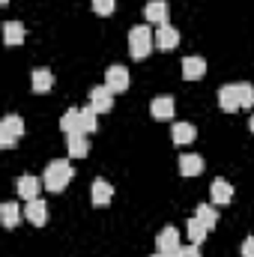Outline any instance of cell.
<instances>
[{"instance_id": "cb8c5ba5", "label": "cell", "mask_w": 254, "mask_h": 257, "mask_svg": "<svg viewBox=\"0 0 254 257\" xmlns=\"http://www.w3.org/2000/svg\"><path fill=\"white\" fill-rule=\"evenodd\" d=\"M194 215H197V218H200V221H203V224H206L209 230H212V227L218 224V212H215V206H209V203H200Z\"/></svg>"}, {"instance_id": "ba28073f", "label": "cell", "mask_w": 254, "mask_h": 257, "mask_svg": "<svg viewBox=\"0 0 254 257\" xmlns=\"http://www.w3.org/2000/svg\"><path fill=\"white\" fill-rule=\"evenodd\" d=\"M24 218L33 224V227H42L45 221H48V203L45 200H27V206H24Z\"/></svg>"}, {"instance_id": "7c38bea8", "label": "cell", "mask_w": 254, "mask_h": 257, "mask_svg": "<svg viewBox=\"0 0 254 257\" xmlns=\"http://www.w3.org/2000/svg\"><path fill=\"white\" fill-rule=\"evenodd\" d=\"M174 99L171 96H156L153 102H150V114L156 117V120H171L174 117Z\"/></svg>"}, {"instance_id": "277c9868", "label": "cell", "mask_w": 254, "mask_h": 257, "mask_svg": "<svg viewBox=\"0 0 254 257\" xmlns=\"http://www.w3.org/2000/svg\"><path fill=\"white\" fill-rule=\"evenodd\" d=\"M18 138H24V120L18 114H9L0 120V147L3 150H12L18 144Z\"/></svg>"}, {"instance_id": "9a60e30c", "label": "cell", "mask_w": 254, "mask_h": 257, "mask_svg": "<svg viewBox=\"0 0 254 257\" xmlns=\"http://www.w3.org/2000/svg\"><path fill=\"white\" fill-rule=\"evenodd\" d=\"M90 197H93V206H108L111 197H114V186L105 183V180H96L93 189H90Z\"/></svg>"}, {"instance_id": "7a4b0ae2", "label": "cell", "mask_w": 254, "mask_h": 257, "mask_svg": "<svg viewBox=\"0 0 254 257\" xmlns=\"http://www.w3.org/2000/svg\"><path fill=\"white\" fill-rule=\"evenodd\" d=\"M72 177H75L72 165H69L66 159H54V162H48V168H45V174H42V186H45L48 192L57 194L72 183Z\"/></svg>"}, {"instance_id": "4316f807", "label": "cell", "mask_w": 254, "mask_h": 257, "mask_svg": "<svg viewBox=\"0 0 254 257\" xmlns=\"http://www.w3.org/2000/svg\"><path fill=\"white\" fill-rule=\"evenodd\" d=\"M239 254H242V257H254V236H245V239H242Z\"/></svg>"}, {"instance_id": "6da1fadb", "label": "cell", "mask_w": 254, "mask_h": 257, "mask_svg": "<svg viewBox=\"0 0 254 257\" xmlns=\"http://www.w3.org/2000/svg\"><path fill=\"white\" fill-rule=\"evenodd\" d=\"M218 105H221V111H227V114L251 108L254 105V87L245 84V81H242V84H224V87L218 90Z\"/></svg>"}, {"instance_id": "d6986e66", "label": "cell", "mask_w": 254, "mask_h": 257, "mask_svg": "<svg viewBox=\"0 0 254 257\" xmlns=\"http://www.w3.org/2000/svg\"><path fill=\"white\" fill-rule=\"evenodd\" d=\"M24 36H27V30H24L21 21H6V24H3V42H6V45H21Z\"/></svg>"}, {"instance_id": "484cf974", "label": "cell", "mask_w": 254, "mask_h": 257, "mask_svg": "<svg viewBox=\"0 0 254 257\" xmlns=\"http://www.w3.org/2000/svg\"><path fill=\"white\" fill-rule=\"evenodd\" d=\"M93 12L102 15V18H108L114 12V0H93Z\"/></svg>"}, {"instance_id": "d4e9b609", "label": "cell", "mask_w": 254, "mask_h": 257, "mask_svg": "<svg viewBox=\"0 0 254 257\" xmlns=\"http://www.w3.org/2000/svg\"><path fill=\"white\" fill-rule=\"evenodd\" d=\"M96 117H99V114H96L93 108H84V111H81V132H84V135H93V132L99 128V120H96Z\"/></svg>"}, {"instance_id": "44dd1931", "label": "cell", "mask_w": 254, "mask_h": 257, "mask_svg": "<svg viewBox=\"0 0 254 257\" xmlns=\"http://www.w3.org/2000/svg\"><path fill=\"white\" fill-rule=\"evenodd\" d=\"M0 218H3V227H6V230H12V227L18 224V218H21L18 203H15V200H6V203L0 206Z\"/></svg>"}, {"instance_id": "30bf717a", "label": "cell", "mask_w": 254, "mask_h": 257, "mask_svg": "<svg viewBox=\"0 0 254 257\" xmlns=\"http://www.w3.org/2000/svg\"><path fill=\"white\" fill-rule=\"evenodd\" d=\"M203 75H206V60L203 57H194V54L183 57V78L186 81H200Z\"/></svg>"}, {"instance_id": "f546056e", "label": "cell", "mask_w": 254, "mask_h": 257, "mask_svg": "<svg viewBox=\"0 0 254 257\" xmlns=\"http://www.w3.org/2000/svg\"><path fill=\"white\" fill-rule=\"evenodd\" d=\"M248 128H251V132H254V114H251V120H248Z\"/></svg>"}, {"instance_id": "8fae6325", "label": "cell", "mask_w": 254, "mask_h": 257, "mask_svg": "<svg viewBox=\"0 0 254 257\" xmlns=\"http://www.w3.org/2000/svg\"><path fill=\"white\" fill-rule=\"evenodd\" d=\"M168 12H171V9H168V0H150V3L144 6V18H147V21H156L159 27L168 24Z\"/></svg>"}, {"instance_id": "5bb4252c", "label": "cell", "mask_w": 254, "mask_h": 257, "mask_svg": "<svg viewBox=\"0 0 254 257\" xmlns=\"http://www.w3.org/2000/svg\"><path fill=\"white\" fill-rule=\"evenodd\" d=\"M209 197L215 200V206H224V203L233 200V186H230L227 180H215V183L209 186Z\"/></svg>"}, {"instance_id": "52a82bcc", "label": "cell", "mask_w": 254, "mask_h": 257, "mask_svg": "<svg viewBox=\"0 0 254 257\" xmlns=\"http://www.w3.org/2000/svg\"><path fill=\"white\" fill-rule=\"evenodd\" d=\"M177 45H180V30L171 27V24H162L156 30V48L159 51H174Z\"/></svg>"}, {"instance_id": "e0dca14e", "label": "cell", "mask_w": 254, "mask_h": 257, "mask_svg": "<svg viewBox=\"0 0 254 257\" xmlns=\"http://www.w3.org/2000/svg\"><path fill=\"white\" fill-rule=\"evenodd\" d=\"M18 197H24V200H36L39 197V180L33 177V174H24V177H18Z\"/></svg>"}, {"instance_id": "5b68a950", "label": "cell", "mask_w": 254, "mask_h": 257, "mask_svg": "<svg viewBox=\"0 0 254 257\" xmlns=\"http://www.w3.org/2000/svg\"><path fill=\"white\" fill-rule=\"evenodd\" d=\"M105 87L111 93H126L129 90V69L126 66H111L105 72Z\"/></svg>"}, {"instance_id": "7402d4cb", "label": "cell", "mask_w": 254, "mask_h": 257, "mask_svg": "<svg viewBox=\"0 0 254 257\" xmlns=\"http://www.w3.org/2000/svg\"><path fill=\"white\" fill-rule=\"evenodd\" d=\"M186 233H189V239L194 242V245H200V242L206 239L209 227H206V224H203V221H200V218L194 215V218H189V221H186Z\"/></svg>"}, {"instance_id": "f1b7e54d", "label": "cell", "mask_w": 254, "mask_h": 257, "mask_svg": "<svg viewBox=\"0 0 254 257\" xmlns=\"http://www.w3.org/2000/svg\"><path fill=\"white\" fill-rule=\"evenodd\" d=\"M153 257H180V254H177V251H174V254H165V251H156Z\"/></svg>"}, {"instance_id": "3957f363", "label": "cell", "mask_w": 254, "mask_h": 257, "mask_svg": "<svg viewBox=\"0 0 254 257\" xmlns=\"http://www.w3.org/2000/svg\"><path fill=\"white\" fill-rule=\"evenodd\" d=\"M153 48H156V33L147 24H138V27L129 30V54H132V60H147Z\"/></svg>"}, {"instance_id": "2e32d148", "label": "cell", "mask_w": 254, "mask_h": 257, "mask_svg": "<svg viewBox=\"0 0 254 257\" xmlns=\"http://www.w3.org/2000/svg\"><path fill=\"white\" fill-rule=\"evenodd\" d=\"M30 87H33V93H48V90L54 87V75H51V69H33V75H30Z\"/></svg>"}, {"instance_id": "8992f818", "label": "cell", "mask_w": 254, "mask_h": 257, "mask_svg": "<svg viewBox=\"0 0 254 257\" xmlns=\"http://www.w3.org/2000/svg\"><path fill=\"white\" fill-rule=\"evenodd\" d=\"M90 108L96 111V114H105V111H111L114 108V93L102 84V87H93L90 90Z\"/></svg>"}, {"instance_id": "9c48e42d", "label": "cell", "mask_w": 254, "mask_h": 257, "mask_svg": "<svg viewBox=\"0 0 254 257\" xmlns=\"http://www.w3.org/2000/svg\"><path fill=\"white\" fill-rule=\"evenodd\" d=\"M156 248L165 251V254L180 251V230H177V227H165V230L156 236Z\"/></svg>"}, {"instance_id": "603a6c76", "label": "cell", "mask_w": 254, "mask_h": 257, "mask_svg": "<svg viewBox=\"0 0 254 257\" xmlns=\"http://www.w3.org/2000/svg\"><path fill=\"white\" fill-rule=\"evenodd\" d=\"M60 128H63L66 135H78V132H81V111H75V108L66 111L63 117H60ZM81 135H84V132H81Z\"/></svg>"}, {"instance_id": "4fadbf2b", "label": "cell", "mask_w": 254, "mask_h": 257, "mask_svg": "<svg viewBox=\"0 0 254 257\" xmlns=\"http://www.w3.org/2000/svg\"><path fill=\"white\" fill-rule=\"evenodd\" d=\"M66 150H69V156L72 159H84L87 153H90V141H87V135H66Z\"/></svg>"}, {"instance_id": "ac0fdd59", "label": "cell", "mask_w": 254, "mask_h": 257, "mask_svg": "<svg viewBox=\"0 0 254 257\" xmlns=\"http://www.w3.org/2000/svg\"><path fill=\"white\" fill-rule=\"evenodd\" d=\"M200 171H203V159L200 156H194V153H183L180 156V174L183 177H200Z\"/></svg>"}, {"instance_id": "ffe728a7", "label": "cell", "mask_w": 254, "mask_h": 257, "mask_svg": "<svg viewBox=\"0 0 254 257\" xmlns=\"http://www.w3.org/2000/svg\"><path fill=\"white\" fill-rule=\"evenodd\" d=\"M171 138H174L177 147H183V144H191L197 138V128L191 126V123H177V126L171 128Z\"/></svg>"}, {"instance_id": "4dcf8cb0", "label": "cell", "mask_w": 254, "mask_h": 257, "mask_svg": "<svg viewBox=\"0 0 254 257\" xmlns=\"http://www.w3.org/2000/svg\"><path fill=\"white\" fill-rule=\"evenodd\" d=\"M0 3H9V0H0Z\"/></svg>"}, {"instance_id": "83f0119b", "label": "cell", "mask_w": 254, "mask_h": 257, "mask_svg": "<svg viewBox=\"0 0 254 257\" xmlns=\"http://www.w3.org/2000/svg\"><path fill=\"white\" fill-rule=\"evenodd\" d=\"M177 254H180V257H200V248L191 242L189 248H183V245H180V251H177Z\"/></svg>"}]
</instances>
